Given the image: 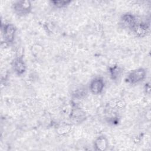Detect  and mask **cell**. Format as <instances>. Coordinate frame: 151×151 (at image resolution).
I'll list each match as a JSON object with an SVG mask.
<instances>
[{
    "label": "cell",
    "instance_id": "6da1fadb",
    "mask_svg": "<svg viewBox=\"0 0 151 151\" xmlns=\"http://www.w3.org/2000/svg\"><path fill=\"white\" fill-rule=\"evenodd\" d=\"M146 71L143 68H139L130 71L126 78V81L129 84H135L142 81L146 77Z\"/></svg>",
    "mask_w": 151,
    "mask_h": 151
},
{
    "label": "cell",
    "instance_id": "7a4b0ae2",
    "mask_svg": "<svg viewBox=\"0 0 151 151\" xmlns=\"http://www.w3.org/2000/svg\"><path fill=\"white\" fill-rule=\"evenodd\" d=\"M16 27L12 24H6L2 28V36L5 42L11 44L13 42L15 37Z\"/></svg>",
    "mask_w": 151,
    "mask_h": 151
},
{
    "label": "cell",
    "instance_id": "3957f363",
    "mask_svg": "<svg viewBox=\"0 0 151 151\" xmlns=\"http://www.w3.org/2000/svg\"><path fill=\"white\" fill-rule=\"evenodd\" d=\"M31 4L29 1H17L13 5V9L15 13L19 15H25L31 10Z\"/></svg>",
    "mask_w": 151,
    "mask_h": 151
},
{
    "label": "cell",
    "instance_id": "277c9868",
    "mask_svg": "<svg viewBox=\"0 0 151 151\" xmlns=\"http://www.w3.org/2000/svg\"><path fill=\"white\" fill-rule=\"evenodd\" d=\"M104 88V82L101 77H95L90 83L89 90L94 95L100 94L102 93Z\"/></svg>",
    "mask_w": 151,
    "mask_h": 151
},
{
    "label": "cell",
    "instance_id": "5b68a950",
    "mask_svg": "<svg viewBox=\"0 0 151 151\" xmlns=\"http://www.w3.org/2000/svg\"><path fill=\"white\" fill-rule=\"evenodd\" d=\"M12 67L18 76L22 75L26 71V65L22 56H17L12 61Z\"/></svg>",
    "mask_w": 151,
    "mask_h": 151
},
{
    "label": "cell",
    "instance_id": "8992f818",
    "mask_svg": "<svg viewBox=\"0 0 151 151\" xmlns=\"http://www.w3.org/2000/svg\"><path fill=\"white\" fill-rule=\"evenodd\" d=\"M93 146L96 150L104 151L107 150L109 146V142L105 136H100L94 140Z\"/></svg>",
    "mask_w": 151,
    "mask_h": 151
},
{
    "label": "cell",
    "instance_id": "52a82bcc",
    "mask_svg": "<svg viewBox=\"0 0 151 151\" xmlns=\"http://www.w3.org/2000/svg\"><path fill=\"white\" fill-rule=\"evenodd\" d=\"M121 21L122 23L125 27L132 29L136 23L137 19L133 15L129 14H126L122 15Z\"/></svg>",
    "mask_w": 151,
    "mask_h": 151
},
{
    "label": "cell",
    "instance_id": "ba28073f",
    "mask_svg": "<svg viewBox=\"0 0 151 151\" xmlns=\"http://www.w3.org/2000/svg\"><path fill=\"white\" fill-rule=\"evenodd\" d=\"M51 2L53 4L54 6L58 8H61L63 7H64L68 5V4L70 2V1H51Z\"/></svg>",
    "mask_w": 151,
    "mask_h": 151
},
{
    "label": "cell",
    "instance_id": "9c48e42d",
    "mask_svg": "<svg viewBox=\"0 0 151 151\" xmlns=\"http://www.w3.org/2000/svg\"><path fill=\"white\" fill-rule=\"evenodd\" d=\"M111 76L113 77V79H116V78H117V77H119L120 74V68L118 67H114L113 68H112L111 69Z\"/></svg>",
    "mask_w": 151,
    "mask_h": 151
}]
</instances>
